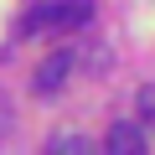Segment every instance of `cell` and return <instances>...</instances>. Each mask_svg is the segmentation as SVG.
<instances>
[{
    "mask_svg": "<svg viewBox=\"0 0 155 155\" xmlns=\"http://www.w3.org/2000/svg\"><path fill=\"white\" fill-rule=\"evenodd\" d=\"M140 119H145V124H155V83H150V88H140Z\"/></svg>",
    "mask_w": 155,
    "mask_h": 155,
    "instance_id": "cell-5",
    "label": "cell"
},
{
    "mask_svg": "<svg viewBox=\"0 0 155 155\" xmlns=\"http://www.w3.org/2000/svg\"><path fill=\"white\" fill-rule=\"evenodd\" d=\"M11 129V109H5V98H0V134Z\"/></svg>",
    "mask_w": 155,
    "mask_h": 155,
    "instance_id": "cell-6",
    "label": "cell"
},
{
    "mask_svg": "<svg viewBox=\"0 0 155 155\" xmlns=\"http://www.w3.org/2000/svg\"><path fill=\"white\" fill-rule=\"evenodd\" d=\"M67 72H72V52H52V57L36 67V93H57Z\"/></svg>",
    "mask_w": 155,
    "mask_h": 155,
    "instance_id": "cell-2",
    "label": "cell"
},
{
    "mask_svg": "<svg viewBox=\"0 0 155 155\" xmlns=\"http://www.w3.org/2000/svg\"><path fill=\"white\" fill-rule=\"evenodd\" d=\"M104 150H109V155H140V150H145V129H140V124H114L109 140H104Z\"/></svg>",
    "mask_w": 155,
    "mask_h": 155,
    "instance_id": "cell-3",
    "label": "cell"
},
{
    "mask_svg": "<svg viewBox=\"0 0 155 155\" xmlns=\"http://www.w3.org/2000/svg\"><path fill=\"white\" fill-rule=\"evenodd\" d=\"M93 21V0H47L26 16V31H72Z\"/></svg>",
    "mask_w": 155,
    "mask_h": 155,
    "instance_id": "cell-1",
    "label": "cell"
},
{
    "mask_svg": "<svg viewBox=\"0 0 155 155\" xmlns=\"http://www.w3.org/2000/svg\"><path fill=\"white\" fill-rule=\"evenodd\" d=\"M47 150H52V155H88V140H78V134H52Z\"/></svg>",
    "mask_w": 155,
    "mask_h": 155,
    "instance_id": "cell-4",
    "label": "cell"
}]
</instances>
